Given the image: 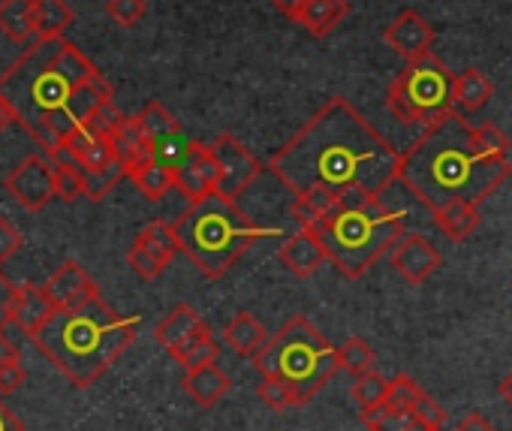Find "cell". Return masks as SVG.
I'll list each match as a JSON object with an SVG mask.
<instances>
[{"instance_id": "11", "label": "cell", "mask_w": 512, "mask_h": 431, "mask_svg": "<svg viewBox=\"0 0 512 431\" xmlns=\"http://www.w3.org/2000/svg\"><path fill=\"white\" fill-rule=\"evenodd\" d=\"M383 43L389 49H395L407 64L419 61L425 55H431L434 46V28L428 25V19L416 10H404L398 13L386 28H383Z\"/></svg>"}, {"instance_id": "16", "label": "cell", "mask_w": 512, "mask_h": 431, "mask_svg": "<svg viewBox=\"0 0 512 431\" xmlns=\"http://www.w3.org/2000/svg\"><path fill=\"white\" fill-rule=\"evenodd\" d=\"M55 314V305L46 293V287L37 284H19V299H16V314H13V326L25 335L34 338Z\"/></svg>"}, {"instance_id": "3", "label": "cell", "mask_w": 512, "mask_h": 431, "mask_svg": "<svg viewBox=\"0 0 512 431\" xmlns=\"http://www.w3.org/2000/svg\"><path fill=\"white\" fill-rule=\"evenodd\" d=\"M509 175L512 160L485 154L476 142V124L455 109L437 124L425 127V133L407 151H401L398 181L431 211H437L455 199L479 205Z\"/></svg>"}, {"instance_id": "45", "label": "cell", "mask_w": 512, "mask_h": 431, "mask_svg": "<svg viewBox=\"0 0 512 431\" xmlns=\"http://www.w3.org/2000/svg\"><path fill=\"white\" fill-rule=\"evenodd\" d=\"M25 245V236L16 230V224H10L7 218H0V263H7L10 257H16Z\"/></svg>"}, {"instance_id": "19", "label": "cell", "mask_w": 512, "mask_h": 431, "mask_svg": "<svg viewBox=\"0 0 512 431\" xmlns=\"http://www.w3.org/2000/svg\"><path fill=\"white\" fill-rule=\"evenodd\" d=\"M181 386H184V392H187L199 407H214L220 398H226V395L232 392V377H229L217 362H211V365H205V368L187 371L184 380H181Z\"/></svg>"}, {"instance_id": "43", "label": "cell", "mask_w": 512, "mask_h": 431, "mask_svg": "<svg viewBox=\"0 0 512 431\" xmlns=\"http://www.w3.org/2000/svg\"><path fill=\"white\" fill-rule=\"evenodd\" d=\"M127 266H130L142 281H157V278L166 272V263H160L154 254H148V251L139 248V245H130V251H127Z\"/></svg>"}, {"instance_id": "42", "label": "cell", "mask_w": 512, "mask_h": 431, "mask_svg": "<svg viewBox=\"0 0 512 431\" xmlns=\"http://www.w3.org/2000/svg\"><path fill=\"white\" fill-rule=\"evenodd\" d=\"M476 142H479V148L485 154H494V157H509V148H512L509 136L497 124H491V121L476 124Z\"/></svg>"}, {"instance_id": "48", "label": "cell", "mask_w": 512, "mask_h": 431, "mask_svg": "<svg viewBox=\"0 0 512 431\" xmlns=\"http://www.w3.org/2000/svg\"><path fill=\"white\" fill-rule=\"evenodd\" d=\"M452 431H497V428H494L482 413H470V416H464Z\"/></svg>"}, {"instance_id": "13", "label": "cell", "mask_w": 512, "mask_h": 431, "mask_svg": "<svg viewBox=\"0 0 512 431\" xmlns=\"http://www.w3.org/2000/svg\"><path fill=\"white\" fill-rule=\"evenodd\" d=\"M43 287H46L55 311H70V308H79V305H85V302L100 296L94 278L76 260H67L64 266H58Z\"/></svg>"}, {"instance_id": "10", "label": "cell", "mask_w": 512, "mask_h": 431, "mask_svg": "<svg viewBox=\"0 0 512 431\" xmlns=\"http://www.w3.org/2000/svg\"><path fill=\"white\" fill-rule=\"evenodd\" d=\"M208 151L217 163V190L226 199H238L263 172V163L256 160L238 136L220 133L214 142H208Z\"/></svg>"}, {"instance_id": "15", "label": "cell", "mask_w": 512, "mask_h": 431, "mask_svg": "<svg viewBox=\"0 0 512 431\" xmlns=\"http://www.w3.org/2000/svg\"><path fill=\"white\" fill-rule=\"evenodd\" d=\"M278 260L284 263V269H287L290 275H296V278H311V275H317V269L329 260V254H326L320 236H317L314 230H305V227H302L299 233H293V236L281 245Z\"/></svg>"}, {"instance_id": "44", "label": "cell", "mask_w": 512, "mask_h": 431, "mask_svg": "<svg viewBox=\"0 0 512 431\" xmlns=\"http://www.w3.org/2000/svg\"><path fill=\"white\" fill-rule=\"evenodd\" d=\"M16 299H19V284H13L4 272H0V332H7V326H13Z\"/></svg>"}, {"instance_id": "18", "label": "cell", "mask_w": 512, "mask_h": 431, "mask_svg": "<svg viewBox=\"0 0 512 431\" xmlns=\"http://www.w3.org/2000/svg\"><path fill=\"white\" fill-rule=\"evenodd\" d=\"M208 323L196 314V308H190V305H175L160 323H157V329H154V338L160 341V347L163 350H169V356L172 353H178L199 329H205Z\"/></svg>"}, {"instance_id": "24", "label": "cell", "mask_w": 512, "mask_h": 431, "mask_svg": "<svg viewBox=\"0 0 512 431\" xmlns=\"http://www.w3.org/2000/svg\"><path fill=\"white\" fill-rule=\"evenodd\" d=\"M112 151H115V160L127 166V175H130L133 166H139V163L154 157V145L145 139V133H142L136 118H124L121 121V127L112 136Z\"/></svg>"}, {"instance_id": "29", "label": "cell", "mask_w": 512, "mask_h": 431, "mask_svg": "<svg viewBox=\"0 0 512 431\" xmlns=\"http://www.w3.org/2000/svg\"><path fill=\"white\" fill-rule=\"evenodd\" d=\"M0 34L19 46L34 40V0H0Z\"/></svg>"}, {"instance_id": "51", "label": "cell", "mask_w": 512, "mask_h": 431, "mask_svg": "<svg viewBox=\"0 0 512 431\" xmlns=\"http://www.w3.org/2000/svg\"><path fill=\"white\" fill-rule=\"evenodd\" d=\"M16 359H22V353H19V347H16V341H10L4 332H0V365H7V362H16Z\"/></svg>"}, {"instance_id": "39", "label": "cell", "mask_w": 512, "mask_h": 431, "mask_svg": "<svg viewBox=\"0 0 512 431\" xmlns=\"http://www.w3.org/2000/svg\"><path fill=\"white\" fill-rule=\"evenodd\" d=\"M124 118H127V115L115 106V100H106V103H100L97 112L85 121V130L94 133V136H100V139H112Z\"/></svg>"}, {"instance_id": "28", "label": "cell", "mask_w": 512, "mask_h": 431, "mask_svg": "<svg viewBox=\"0 0 512 431\" xmlns=\"http://www.w3.org/2000/svg\"><path fill=\"white\" fill-rule=\"evenodd\" d=\"M55 160V181H58V199L61 202H79L85 196L88 187V172L82 169V163L61 145L55 154H49Z\"/></svg>"}, {"instance_id": "49", "label": "cell", "mask_w": 512, "mask_h": 431, "mask_svg": "<svg viewBox=\"0 0 512 431\" xmlns=\"http://www.w3.org/2000/svg\"><path fill=\"white\" fill-rule=\"evenodd\" d=\"M0 431H25L22 419L16 416V410H10L4 404V395H0Z\"/></svg>"}, {"instance_id": "41", "label": "cell", "mask_w": 512, "mask_h": 431, "mask_svg": "<svg viewBox=\"0 0 512 431\" xmlns=\"http://www.w3.org/2000/svg\"><path fill=\"white\" fill-rule=\"evenodd\" d=\"M190 145H193V139H187V136L178 130V133H172V136H166V139H160V142L154 145V160H160V163L169 166V169H178L181 160L190 154Z\"/></svg>"}, {"instance_id": "52", "label": "cell", "mask_w": 512, "mask_h": 431, "mask_svg": "<svg viewBox=\"0 0 512 431\" xmlns=\"http://www.w3.org/2000/svg\"><path fill=\"white\" fill-rule=\"evenodd\" d=\"M13 124H16V112H13V106L7 103V97L0 94V133L10 130Z\"/></svg>"}, {"instance_id": "33", "label": "cell", "mask_w": 512, "mask_h": 431, "mask_svg": "<svg viewBox=\"0 0 512 431\" xmlns=\"http://www.w3.org/2000/svg\"><path fill=\"white\" fill-rule=\"evenodd\" d=\"M172 359L184 368V371H193V368H205L211 362H217V341L211 335V329H199L178 353H172Z\"/></svg>"}, {"instance_id": "34", "label": "cell", "mask_w": 512, "mask_h": 431, "mask_svg": "<svg viewBox=\"0 0 512 431\" xmlns=\"http://www.w3.org/2000/svg\"><path fill=\"white\" fill-rule=\"evenodd\" d=\"M256 395H260L263 404H269V410H278V413L302 404V395L296 392V386H290L281 377H263L260 386H256Z\"/></svg>"}, {"instance_id": "25", "label": "cell", "mask_w": 512, "mask_h": 431, "mask_svg": "<svg viewBox=\"0 0 512 431\" xmlns=\"http://www.w3.org/2000/svg\"><path fill=\"white\" fill-rule=\"evenodd\" d=\"M76 22L67 0H34V40H61Z\"/></svg>"}, {"instance_id": "38", "label": "cell", "mask_w": 512, "mask_h": 431, "mask_svg": "<svg viewBox=\"0 0 512 431\" xmlns=\"http://www.w3.org/2000/svg\"><path fill=\"white\" fill-rule=\"evenodd\" d=\"M386 392H389V380L380 377L377 371H368V374H362V377L353 380V398H356V404L362 410L383 404L386 401Z\"/></svg>"}, {"instance_id": "6", "label": "cell", "mask_w": 512, "mask_h": 431, "mask_svg": "<svg viewBox=\"0 0 512 431\" xmlns=\"http://www.w3.org/2000/svg\"><path fill=\"white\" fill-rule=\"evenodd\" d=\"M329 254V263L350 281H359L383 254L404 236V211L371 199L359 208H338L314 230Z\"/></svg>"}, {"instance_id": "35", "label": "cell", "mask_w": 512, "mask_h": 431, "mask_svg": "<svg viewBox=\"0 0 512 431\" xmlns=\"http://www.w3.org/2000/svg\"><path fill=\"white\" fill-rule=\"evenodd\" d=\"M338 353H341V368L350 371L353 377H362V374L374 371V365H377V353H374L371 344H368L365 338H359V335L347 338V341L341 344Z\"/></svg>"}, {"instance_id": "17", "label": "cell", "mask_w": 512, "mask_h": 431, "mask_svg": "<svg viewBox=\"0 0 512 431\" xmlns=\"http://www.w3.org/2000/svg\"><path fill=\"white\" fill-rule=\"evenodd\" d=\"M223 341H226V347L235 350L238 356L256 359V356H260V353L266 350V344L272 341V335H269V329H266L260 320H256L250 311H241V314H235V317L226 323Z\"/></svg>"}, {"instance_id": "30", "label": "cell", "mask_w": 512, "mask_h": 431, "mask_svg": "<svg viewBox=\"0 0 512 431\" xmlns=\"http://www.w3.org/2000/svg\"><path fill=\"white\" fill-rule=\"evenodd\" d=\"M362 422L368 425V431H431L416 413L395 410L389 404L365 407L362 410Z\"/></svg>"}, {"instance_id": "40", "label": "cell", "mask_w": 512, "mask_h": 431, "mask_svg": "<svg viewBox=\"0 0 512 431\" xmlns=\"http://www.w3.org/2000/svg\"><path fill=\"white\" fill-rule=\"evenodd\" d=\"M106 16L118 28H136L148 16L145 0H106Z\"/></svg>"}, {"instance_id": "9", "label": "cell", "mask_w": 512, "mask_h": 431, "mask_svg": "<svg viewBox=\"0 0 512 431\" xmlns=\"http://www.w3.org/2000/svg\"><path fill=\"white\" fill-rule=\"evenodd\" d=\"M7 193L31 214L43 211L52 199H58V181H55V160L49 154H31L19 160L10 175L4 178Z\"/></svg>"}, {"instance_id": "7", "label": "cell", "mask_w": 512, "mask_h": 431, "mask_svg": "<svg viewBox=\"0 0 512 431\" xmlns=\"http://www.w3.org/2000/svg\"><path fill=\"white\" fill-rule=\"evenodd\" d=\"M253 365L263 377H281L296 386L302 404H308L338 374L341 353L305 314H293L272 335L266 350L253 359Z\"/></svg>"}, {"instance_id": "4", "label": "cell", "mask_w": 512, "mask_h": 431, "mask_svg": "<svg viewBox=\"0 0 512 431\" xmlns=\"http://www.w3.org/2000/svg\"><path fill=\"white\" fill-rule=\"evenodd\" d=\"M139 326L142 317H121L97 296L79 308L55 311L31 341L76 389H88L136 341Z\"/></svg>"}, {"instance_id": "32", "label": "cell", "mask_w": 512, "mask_h": 431, "mask_svg": "<svg viewBox=\"0 0 512 431\" xmlns=\"http://www.w3.org/2000/svg\"><path fill=\"white\" fill-rule=\"evenodd\" d=\"M136 121H139V127H142V133H145V139H148L151 145H157L160 139H166V136H172V133L181 130L178 118H175L163 103H157V100L145 103L142 112L136 115Z\"/></svg>"}, {"instance_id": "2", "label": "cell", "mask_w": 512, "mask_h": 431, "mask_svg": "<svg viewBox=\"0 0 512 431\" xmlns=\"http://www.w3.org/2000/svg\"><path fill=\"white\" fill-rule=\"evenodd\" d=\"M0 94L16 112V124L55 154L64 139L85 127L112 85L100 67L70 40H34L25 55L0 76Z\"/></svg>"}, {"instance_id": "1", "label": "cell", "mask_w": 512, "mask_h": 431, "mask_svg": "<svg viewBox=\"0 0 512 431\" xmlns=\"http://www.w3.org/2000/svg\"><path fill=\"white\" fill-rule=\"evenodd\" d=\"M269 169L296 196L311 187H329L335 193L347 187H365L383 196L401 175V151L377 133L359 109L332 97L284 148L275 151Z\"/></svg>"}, {"instance_id": "37", "label": "cell", "mask_w": 512, "mask_h": 431, "mask_svg": "<svg viewBox=\"0 0 512 431\" xmlns=\"http://www.w3.org/2000/svg\"><path fill=\"white\" fill-rule=\"evenodd\" d=\"M121 178H127V166L124 163H109L106 169H97V172H88V187H85V196L91 199V202H103L109 193H112V187H118V181Z\"/></svg>"}, {"instance_id": "46", "label": "cell", "mask_w": 512, "mask_h": 431, "mask_svg": "<svg viewBox=\"0 0 512 431\" xmlns=\"http://www.w3.org/2000/svg\"><path fill=\"white\" fill-rule=\"evenodd\" d=\"M25 380H28V371H25L22 359L0 365V395H13L16 389L25 386Z\"/></svg>"}, {"instance_id": "21", "label": "cell", "mask_w": 512, "mask_h": 431, "mask_svg": "<svg viewBox=\"0 0 512 431\" xmlns=\"http://www.w3.org/2000/svg\"><path fill=\"white\" fill-rule=\"evenodd\" d=\"M350 16V0H305V7H302V16H299V25L323 40L329 37L344 19Z\"/></svg>"}, {"instance_id": "36", "label": "cell", "mask_w": 512, "mask_h": 431, "mask_svg": "<svg viewBox=\"0 0 512 431\" xmlns=\"http://www.w3.org/2000/svg\"><path fill=\"white\" fill-rule=\"evenodd\" d=\"M422 395H425L422 386H419L410 374H398V377L389 380V392H386V401H383V404H389V407H395V410L413 413Z\"/></svg>"}, {"instance_id": "31", "label": "cell", "mask_w": 512, "mask_h": 431, "mask_svg": "<svg viewBox=\"0 0 512 431\" xmlns=\"http://www.w3.org/2000/svg\"><path fill=\"white\" fill-rule=\"evenodd\" d=\"M133 245L145 248L148 254H154L160 263H172V257L181 251V242H178V233H175V224H166V221H151L136 239Z\"/></svg>"}, {"instance_id": "5", "label": "cell", "mask_w": 512, "mask_h": 431, "mask_svg": "<svg viewBox=\"0 0 512 431\" xmlns=\"http://www.w3.org/2000/svg\"><path fill=\"white\" fill-rule=\"evenodd\" d=\"M181 251L196 263V269L217 281L223 278L256 242L266 236H281L275 227H256L247 214L220 193H208L190 202L175 221Z\"/></svg>"}, {"instance_id": "8", "label": "cell", "mask_w": 512, "mask_h": 431, "mask_svg": "<svg viewBox=\"0 0 512 431\" xmlns=\"http://www.w3.org/2000/svg\"><path fill=\"white\" fill-rule=\"evenodd\" d=\"M386 109L401 124H437L455 112V73L437 55L410 61L392 79L386 91Z\"/></svg>"}, {"instance_id": "14", "label": "cell", "mask_w": 512, "mask_h": 431, "mask_svg": "<svg viewBox=\"0 0 512 431\" xmlns=\"http://www.w3.org/2000/svg\"><path fill=\"white\" fill-rule=\"evenodd\" d=\"M175 190L184 193L187 202H199L217 190V163H214L208 145H202V142L190 145V154L175 169Z\"/></svg>"}, {"instance_id": "50", "label": "cell", "mask_w": 512, "mask_h": 431, "mask_svg": "<svg viewBox=\"0 0 512 431\" xmlns=\"http://www.w3.org/2000/svg\"><path fill=\"white\" fill-rule=\"evenodd\" d=\"M275 4V10L284 16V19H290V22H299V16H302V7H305V0H272Z\"/></svg>"}, {"instance_id": "47", "label": "cell", "mask_w": 512, "mask_h": 431, "mask_svg": "<svg viewBox=\"0 0 512 431\" xmlns=\"http://www.w3.org/2000/svg\"><path fill=\"white\" fill-rule=\"evenodd\" d=\"M413 413H416L428 428H443V422H446V410H443L431 395H422Z\"/></svg>"}, {"instance_id": "27", "label": "cell", "mask_w": 512, "mask_h": 431, "mask_svg": "<svg viewBox=\"0 0 512 431\" xmlns=\"http://www.w3.org/2000/svg\"><path fill=\"white\" fill-rule=\"evenodd\" d=\"M491 97H494V85L482 70L467 67L455 76V109L458 112H479Z\"/></svg>"}, {"instance_id": "20", "label": "cell", "mask_w": 512, "mask_h": 431, "mask_svg": "<svg viewBox=\"0 0 512 431\" xmlns=\"http://www.w3.org/2000/svg\"><path fill=\"white\" fill-rule=\"evenodd\" d=\"M338 208H341L338 193L329 190V187H311V190H302V193L293 196V218L305 230L323 227Z\"/></svg>"}, {"instance_id": "53", "label": "cell", "mask_w": 512, "mask_h": 431, "mask_svg": "<svg viewBox=\"0 0 512 431\" xmlns=\"http://www.w3.org/2000/svg\"><path fill=\"white\" fill-rule=\"evenodd\" d=\"M500 395H503V401L512 407V371L500 380Z\"/></svg>"}, {"instance_id": "22", "label": "cell", "mask_w": 512, "mask_h": 431, "mask_svg": "<svg viewBox=\"0 0 512 431\" xmlns=\"http://www.w3.org/2000/svg\"><path fill=\"white\" fill-rule=\"evenodd\" d=\"M64 148L82 163L85 172H97V169H106L109 163H115L112 139H100V136L88 133L85 127L73 130V133L64 139Z\"/></svg>"}, {"instance_id": "26", "label": "cell", "mask_w": 512, "mask_h": 431, "mask_svg": "<svg viewBox=\"0 0 512 431\" xmlns=\"http://www.w3.org/2000/svg\"><path fill=\"white\" fill-rule=\"evenodd\" d=\"M127 178L136 184V190H139L148 202H160L166 193L175 190V169L163 166V163L154 160V157L145 160V163H139V166H133Z\"/></svg>"}, {"instance_id": "12", "label": "cell", "mask_w": 512, "mask_h": 431, "mask_svg": "<svg viewBox=\"0 0 512 431\" xmlns=\"http://www.w3.org/2000/svg\"><path fill=\"white\" fill-rule=\"evenodd\" d=\"M389 266H392L407 284H425V281L443 266V257H440V251H437L425 236L407 233V236H401L398 245L389 251Z\"/></svg>"}, {"instance_id": "54", "label": "cell", "mask_w": 512, "mask_h": 431, "mask_svg": "<svg viewBox=\"0 0 512 431\" xmlns=\"http://www.w3.org/2000/svg\"><path fill=\"white\" fill-rule=\"evenodd\" d=\"M431 431H443V428H431Z\"/></svg>"}, {"instance_id": "23", "label": "cell", "mask_w": 512, "mask_h": 431, "mask_svg": "<svg viewBox=\"0 0 512 431\" xmlns=\"http://www.w3.org/2000/svg\"><path fill=\"white\" fill-rule=\"evenodd\" d=\"M434 224L452 239V242H467L473 230L479 227V205L467 199L446 202L434 211Z\"/></svg>"}]
</instances>
